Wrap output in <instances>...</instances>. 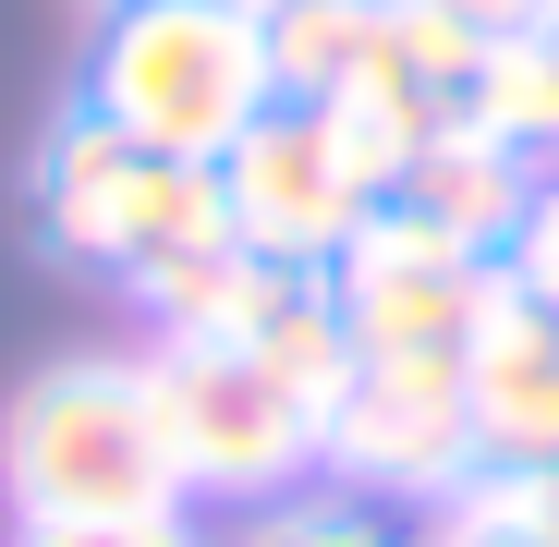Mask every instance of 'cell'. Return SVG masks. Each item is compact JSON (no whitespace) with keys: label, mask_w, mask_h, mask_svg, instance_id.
I'll list each match as a JSON object with an SVG mask.
<instances>
[{"label":"cell","mask_w":559,"mask_h":547,"mask_svg":"<svg viewBox=\"0 0 559 547\" xmlns=\"http://www.w3.org/2000/svg\"><path fill=\"white\" fill-rule=\"evenodd\" d=\"M317 475L365 511H438L450 487H475V426H462V365H353L329 426H317Z\"/></svg>","instance_id":"cell-6"},{"label":"cell","mask_w":559,"mask_h":547,"mask_svg":"<svg viewBox=\"0 0 559 547\" xmlns=\"http://www.w3.org/2000/svg\"><path fill=\"white\" fill-rule=\"evenodd\" d=\"M499 499H511V523H523L535 547H559V463H547V475H499Z\"/></svg>","instance_id":"cell-17"},{"label":"cell","mask_w":559,"mask_h":547,"mask_svg":"<svg viewBox=\"0 0 559 547\" xmlns=\"http://www.w3.org/2000/svg\"><path fill=\"white\" fill-rule=\"evenodd\" d=\"M0 487L13 523H158L182 511L170 414L146 353H61L0 414Z\"/></svg>","instance_id":"cell-1"},{"label":"cell","mask_w":559,"mask_h":547,"mask_svg":"<svg viewBox=\"0 0 559 547\" xmlns=\"http://www.w3.org/2000/svg\"><path fill=\"white\" fill-rule=\"evenodd\" d=\"M231 547H402L365 499H341V487H293V499H267V511H243V535Z\"/></svg>","instance_id":"cell-13"},{"label":"cell","mask_w":559,"mask_h":547,"mask_svg":"<svg viewBox=\"0 0 559 547\" xmlns=\"http://www.w3.org/2000/svg\"><path fill=\"white\" fill-rule=\"evenodd\" d=\"M280 98L267 73V13L255 0H98V37H85V122H110L122 146L195 158L219 170L231 134Z\"/></svg>","instance_id":"cell-2"},{"label":"cell","mask_w":559,"mask_h":547,"mask_svg":"<svg viewBox=\"0 0 559 547\" xmlns=\"http://www.w3.org/2000/svg\"><path fill=\"white\" fill-rule=\"evenodd\" d=\"M219 207H231V243L267 255V267H341L353 231L378 219V170L341 134V110H305V98H267L231 158H219Z\"/></svg>","instance_id":"cell-5"},{"label":"cell","mask_w":559,"mask_h":547,"mask_svg":"<svg viewBox=\"0 0 559 547\" xmlns=\"http://www.w3.org/2000/svg\"><path fill=\"white\" fill-rule=\"evenodd\" d=\"M523 195H535V158H523L511 134H487V122H438V134L402 158V182H390V207H402L414 231L462 243V255H499L511 219H523Z\"/></svg>","instance_id":"cell-9"},{"label":"cell","mask_w":559,"mask_h":547,"mask_svg":"<svg viewBox=\"0 0 559 547\" xmlns=\"http://www.w3.org/2000/svg\"><path fill=\"white\" fill-rule=\"evenodd\" d=\"M462 122L511 134L535 170L559 158V25H523V37H487L475 85H462Z\"/></svg>","instance_id":"cell-10"},{"label":"cell","mask_w":559,"mask_h":547,"mask_svg":"<svg viewBox=\"0 0 559 547\" xmlns=\"http://www.w3.org/2000/svg\"><path fill=\"white\" fill-rule=\"evenodd\" d=\"M499 281L559 317V158L535 170V195H523V219H511V243H499Z\"/></svg>","instance_id":"cell-14"},{"label":"cell","mask_w":559,"mask_h":547,"mask_svg":"<svg viewBox=\"0 0 559 547\" xmlns=\"http://www.w3.org/2000/svg\"><path fill=\"white\" fill-rule=\"evenodd\" d=\"M37 219H49V243H61V255L110 267L122 293L146 281V267H170V255L231 243L219 170L158 158V146H122L110 122H85V110H61V134L37 146Z\"/></svg>","instance_id":"cell-3"},{"label":"cell","mask_w":559,"mask_h":547,"mask_svg":"<svg viewBox=\"0 0 559 547\" xmlns=\"http://www.w3.org/2000/svg\"><path fill=\"white\" fill-rule=\"evenodd\" d=\"M462 426L487 475H547L559 463V317L499 281L475 353H462Z\"/></svg>","instance_id":"cell-8"},{"label":"cell","mask_w":559,"mask_h":547,"mask_svg":"<svg viewBox=\"0 0 559 547\" xmlns=\"http://www.w3.org/2000/svg\"><path fill=\"white\" fill-rule=\"evenodd\" d=\"M390 0H267V73H280V98H305L329 110L341 85L365 73V37H378Z\"/></svg>","instance_id":"cell-11"},{"label":"cell","mask_w":559,"mask_h":547,"mask_svg":"<svg viewBox=\"0 0 559 547\" xmlns=\"http://www.w3.org/2000/svg\"><path fill=\"white\" fill-rule=\"evenodd\" d=\"M13 547H207V535L158 511V523H13Z\"/></svg>","instance_id":"cell-16"},{"label":"cell","mask_w":559,"mask_h":547,"mask_svg":"<svg viewBox=\"0 0 559 547\" xmlns=\"http://www.w3.org/2000/svg\"><path fill=\"white\" fill-rule=\"evenodd\" d=\"M255 13H267V0H255Z\"/></svg>","instance_id":"cell-18"},{"label":"cell","mask_w":559,"mask_h":547,"mask_svg":"<svg viewBox=\"0 0 559 547\" xmlns=\"http://www.w3.org/2000/svg\"><path fill=\"white\" fill-rule=\"evenodd\" d=\"M255 293H267V255H243V243L170 255V267H146V281H134V305L158 317V341H243Z\"/></svg>","instance_id":"cell-12"},{"label":"cell","mask_w":559,"mask_h":547,"mask_svg":"<svg viewBox=\"0 0 559 547\" xmlns=\"http://www.w3.org/2000/svg\"><path fill=\"white\" fill-rule=\"evenodd\" d=\"M329 293H341L353 365H462L499 305V255H462V243L414 231L402 207H378L353 231V255L329 267Z\"/></svg>","instance_id":"cell-7"},{"label":"cell","mask_w":559,"mask_h":547,"mask_svg":"<svg viewBox=\"0 0 559 547\" xmlns=\"http://www.w3.org/2000/svg\"><path fill=\"white\" fill-rule=\"evenodd\" d=\"M158 414H170V463L182 499H219V511H267L317 475V402L255 365L243 341H158Z\"/></svg>","instance_id":"cell-4"},{"label":"cell","mask_w":559,"mask_h":547,"mask_svg":"<svg viewBox=\"0 0 559 547\" xmlns=\"http://www.w3.org/2000/svg\"><path fill=\"white\" fill-rule=\"evenodd\" d=\"M402 547H535L523 523H511V499H499V475H475V487H450Z\"/></svg>","instance_id":"cell-15"}]
</instances>
